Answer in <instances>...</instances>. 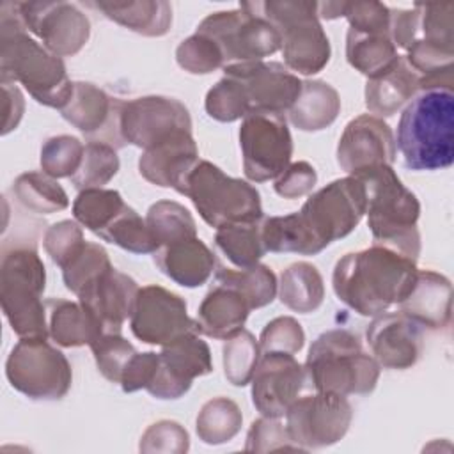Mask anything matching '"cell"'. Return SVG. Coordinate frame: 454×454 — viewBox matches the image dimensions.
<instances>
[{"mask_svg":"<svg viewBox=\"0 0 454 454\" xmlns=\"http://www.w3.org/2000/svg\"><path fill=\"white\" fill-rule=\"evenodd\" d=\"M344 18L353 30L390 35V7L381 2H346Z\"/></svg>","mask_w":454,"mask_h":454,"instance_id":"54","label":"cell"},{"mask_svg":"<svg viewBox=\"0 0 454 454\" xmlns=\"http://www.w3.org/2000/svg\"><path fill=\"white\" fill-rule=\"evenodd\" d=\"M395 149L410 170H442L454 161V90H419L403 108Z\"/></svg>","mask_w":454,"mask_h":454,"instance_id":"3","label":"cell"},{"mask_svg":"<svg viewBox=\"0 0 454 454\" xmlns=\"http://www.w3.org/2000/svg\"><path fill=\"white\" fill-rule=\"evenodd\" d=\"M317 247L346 238L365 215V188L355 176L333 179L314 192L296 211Z\"/></svg>","mask_w":454,"mask_h":454,"instance_id":"10","label":"cell"},{"mask_svg":"<svg viewBox=\"0 0 454 454\" xmlns=\"http://www.w3.org/2000/svg\"><path fill=\"white\" fill-rule=\"evenodd\" d=\"M138 291V284L129 275L110 268L76 298L94 316L103 333H121L124 321L133 314Z\"/></svg>","mask_w":454,"mask_h":454,"instance_id":"23","label":"cell"},{"mask_svg":"<svg viewBox=\"0 0 454 454\" xmlns=\"http://www.w3.org/2000/svg\"><path fill=\"white\" fill-rule=\"evenodd\" d=\"M365 188V215L372 245L392 248L413 261L420 254V202L392 165H378L356 174Z\"/></svg>","mask_w":454,"mask_h":454,"instance_id":"4","label":"cell"},{"mask_svg":"<svg viewBox=\"0 0 454 454\" xmlns=\"http://www.w3.org/2000/svg\"><path fill=\"white\" fill-rule=\"evenodd\" d=\"M5 376L32 401H59L73 383L69 360L48 339H20L5 360Z\"/></svg>","mask_w":454,"mask_h":454,"instance_id":"9","label":"cell"},{"mask_svg":"<svg viewBox=\"0 0 454 454\" xmlns=\"http://www.w3.org/2000/svg\"><path fill=\"white\" fill-rule=\"evenodd\" d=\"M176 62L190 74H209L216 69H223V57L218 46L199 32L192 34L176 48Z\"/></svg>","mask_w":454,"mask_h":454,"instance_id":"49","label":"cell"},{"mask_svg":"<svg viewBox=\"0 0 454 454\" xmlns=\"http://www.w3.org/2000/svg\"><path fill=\"white\" fill-rule=\"evenodd\" d=\"M305 344L301 325L291 316H278L266 323L259 335L261 353H289L296 355Z\"/></svg>","mask_w":454,"mask_h":454,"instance_id":"51","label":"cell"},{"mask_svg":"<svg viewBox=\"0 0 454 454\" xmlns=\"http://www.w3.org/2000/svg\"><path fill=\"white\" fill-rule=\"evenodd\" d=\"M413 7L417 11V28L413 43L419 41L424 44L454 50V4H415Z\"/></svg>","mask_w":454,"mask_h":454,"instance_id":"44","label":"cell"},{"mask_svg":"<svg viewBox=\"0 0 454 454\" xmlns=\"http://www.w3.org/2000/svg\"><path fill=\"white\" fill-rule=\"evenodd\" d=\"M121 161L117 156V149L103 144V142H87L83 149V158L71 176V184L76 190H89V188H103L114 176L119 172Z\"/></svg>","mask_w":454,"mask_h":454,"instance_id":"41","label":"cell"},{"mask_svg":"<svg viewBox=\"0 0 454 454\" xmlns=\"http://www.w3.org/2000/svg\"><path fill=\"white\" fill-rule=\"evenodd\" d=\"M145 223L158 248L197 236V223L192 213L176 200L154 202L147 209Z\"/></svg>","mask_w":454,"mask_h":454,"instance_id":"39","label":"cell"},{"mask_svg":"<svg viewBox=\"0 0 454 454\" xmlns=\"http://www.w3.org/2000/svg\"><path fill=\"white\" fill-rule=\"evenodd\" d=\"M112 266L108 252L99 245L87 241L82 252L62 268V280L66 289L73 294H80L89 284H92L98 277L108 271Z\"/></svg>","mask_w":454,"mask_h":454,"instance_id":"46","label":"cell"},{"mask_svg":"<svg viewBox=\"0 0 454 454\" xmlns=\"http://www.w3.org/2000/svg\"><path fill=\"white\" fill-rule=\"evenodd\" d=\"M119 129L122 140L142 151L179 129H192L188 108L168 96H142L122 101Z\"/></svg>","mask_w":454,"mask_h":454,"instance_id":"16","label":"cell"},{"mask_svg":"<svg viewBox=\"0 0 454 454\" xmlns=\"http://www.w3.org/2000/svg\"><path fill=\"white\" fill-rule=\"evenodd\" d=\"M417 261L381 245L349 252L333 268L335 296L360 316H378L397 305L411 289Z\"/></svg>","mask_w":454,"mask_h":454,"instance_id":"1","label":"cell"},{"mask_svg":"<svg viewBox=\"0 0 454 454\" xmlns=\"http://www.w3.org/2000/svg\"><path fill=\"white\" fill-rule=\"evenodd\" d=\"M199 161V149L192 129H179L153 147L142 151L138 158L140 176L161 188L179 192L184 177Z\"/></svg>","mask_w":454,"mask_h":454,"instance_id":"24","label":"cell"},{"mask_svg":"<svg viewBox=\"0 0 454 454\" xmlns=\"http://www.w3.org/2000/svg\"><path fill=\"white\" fill-rule=\"evenodd\" d=\"M16 12L28 34L57 57L76 55L90 37V21L71 2H14Z\"/></svg>","mask_w":454,"mask_h":454,"instance_id":"14","label":"cell"},{"mask_svg":"<svg viewBox=\"0 0 454 454\" xmlns=\"http://www.w3.org/2000/svg\"><path fill=\"white\" fill-rule=\"evenodd\" d=\"M181 195H186L209 227L262 220L261 195L248 181L227 176L207 160H199L184 177Z\"/></svg>","mask_w":454,"mask_h":454,"instance_id":"8","label":"cell"},{"mask_svg":"<svg viewBox=\"0 0 454 454\" xmlns=\"http://www.w3.org/2000/svg\"><path fill=\"white\" fill-rule=\"evenodd\" d=\"M46 268L35 245H4L0 259V303L11 330L20 339H48V312L43 293Z\"/></svg>","mask_w":454,"mask_h":454,"instance_id":"5","label":"cell"},{"mask_svg":"<svg viewBox=\"0 0 454 454\" xmlns=\"http://www.w3.org/2000/svg\"><path fill=\"white\" fill-rule=\"evenodd\" d=\"M284 417L291 440L301 450H312L344 438L353 419V408L346 395L316 392L298 397Z\"/></svg>","mask_w":454,"mask_h":454,"instance_id":"13","label":"cell"},{"mask_svg":"<svg viewBox=\"0 0 454 454\" xmlns=\"http://www.w3.org/2000/svg\"><path fill=\"white\" fill-rule=\"evenodd\" d=\"M2 94H4V122H2V135L11 133L18 128L23 112H25V99L20 87L14 82L0 80Z\"/></svg>","mask_w":454,"mask_h":454,"instance_id":"57","label":"cell"},{"mask_svg":"<svg viewBox=\"0 0 454 454\" xmlns=\"http://www.w3.org/2000/svg\"><path fill=\"white\" fill-rule=\"evenodd\" d=\"M395 138L390 126L371 114L351 119L337 144V165L351 174L360 170L392 165L395 160Z\"/></svg>","mask_w":454,"mask_h":454,"instance_id":"21","label":"cell"},{"mask_svg":"<svg viewBox=\"0 0 454 454\" xmlns=\"http://www.w3.org/2000/svg\"><path fill=\"white\" fill-rule=\"evenodd\" d=\"M399 57L388 34L348 28L346 60L351 67L367 76V80L388 71Z\"/></svg>","mask_w":454,"mask_h":454,"instance_id":"32","label":"cell"},{"mask_svg":"<svg viewBox=\"0 0 454 454\" xmlns=\"http://www.w3.org/2000/svg\"><path fill=\"white\" fill-rule=\"evenodd\" d=\"M419 92V76L401 55L385 73L369 78L365 83V106L380 119L394 115L406 106Z\"/></svg>","mask_w":454,"mask_h":454,"instance_id":"28","label":"cell"},{"mask_svg":"<svg viewBox=\"0 0 454 454\" xmlns=\"http://www.w3.org/2000/svg\"><path fill=\"white\" fill-rule=\"evenodd\" d=\"M261 239L266 252L316 255L323 252L305 229L298 213L284 216H268L261 220Z\"/></svg>","mask_w":454,"mask_h":454,"instance_id":"34","label":"cell"},{"mask_svg":"<svg viewBox=\"0 0 454 454\" xmlns=\"http://www.w3.org/2000/svg\"><path fill=\"white\" fill-rule=\"evenodd\" d=\"M223 74L238 80L245 90L250 112L286 114L301 90V80L280 62L254 60L231 64Z\"/></svg>","mask_w":454,"mask_h":454,"instance_id":"18","label":"cell"},{"mask_svg":"<svg viewBox=\"0 0 454 454\" xmlns=\"http://www.w3.org/2000/svg\"><path fill=\"white\" fill-rule=\"evenodd\" d=\"M158 364H160V353H154V351L138 353L137 351L121 376L119 385H121L122 392L131 394V392L147 388L156 374Z\"/></svg>","mask_w":454,"mask_h":454,"instance_id":"56","label":"cell"},{"mask_svg":"<svg viewBox=\"0 0 454 454\" xmlns=\"http://www.w3.org/2000/svg\"><path fill=\"white\" fill-rule=\"evenodd\" d=\"M346 2H317V18L335 20L344 16Z\"/></svg>","mask_w":454,"mask_h":454,"instance_id":"58","label":"cell"},{"mask_svg":"<svg viewBox=\"0 0 454 454\" xmlns=\"http://www.w3.org/2000/svg\"><path fill=\"white\" fill-rule=\"evenodd\" d=\"M241 9L268 20L280 35V51L289 71L316 74L330 62L332 48L317 18V2L266 0L241 2Z\"/></svg>","mask_w":454,"mask_h":454,"instance_id":"7","label":"cell"},{"mask_svg":"<svg viewBox=\"0 0 454 454\" xmlns=\"http://www.w3.org/2000/svg\"><path fill=\"white\" fill-rule=\"evenodd\" d=\"M252 383V403L264 417L282 419L307 383L305 367L289 353H262Z\"/></svg>","mask_w":454,"mask_h":454,"instance_id":"19","label":"cell"},{"mask_svg":"<svg viewBox=\"0 0 454 454\" xmlns=\"http://www.w3.org/2000/svg\"><path fill=\"white\" fill-rule=\"evenodd\" d=\"M48 335L62 348L90 346L101 333L99 323L80 303L62 298L46 300Z\"/></svg>","mask_w":454,"mask_h":454,"instance_id":"30","label":"cell"},{"mask_svg":"<svg viewBox=\"0 0 454 454\" xmlns=\"http://www.w3.org/2000/svg\"><path fill=\"white\" fill-rule=\"evenodd\" d=\"M223 374L234 387H245L250 383L257 362L261 358L259 340L248 330H239L229 337L222 349Z\"/></svg>","mask_w":454,"mask_h":454,"instance_id":"43","label":"cell"},{"mask_svg":"<svg viewBox=\"0 0 454 454\" xmlns=\"http://www.w3.org/2000/svg\"><path fill=\"white\" fill-rule=\"evenodd\" d=\"M215 245L238 268L257 264L266 252L261 239V220L218 227Z\"/></svg>","mask_w":454,"mask_h":454,"instance_id":"36","label":"cell"},{"mask_svg":"<svg viewBox=\"0 0 454 454\" xmlns=\"http://www.w3.org/2000/svg\"><path fill=\"white\" fill-rule=\"evenodd\" d=\"M243 172L252 183L277 179L293 156V137L286 115L250 112L239 128Z\"/></svg>","mask_w":454,"mask_h":454,"instance_id":"12","label":"cell"},{"mask_svg":"<svg viewBox=\"0 0 454 454\" xmlns=\"http://www.w3.org/2000/svg\"><path fill=\"white\" fill-rule=\"evenodd\" d=\"M96 367L112 383H119L121 376L137 353L135 346L122 337V333L105 332L90 346Z\"/></svg>","mask_w":454,"mask_h":454,"instance_id":"48","label":"cell"},{"mask_svg":"<svg viewBox=\"0 0 454 454\" xmlns=\"http://www.w3.org/2000/svg\"><path fill=\"white\" fill-rule=\"evenodd\" d=\"M153 257L160 271L183 287L206 284L216 266L215 254L197 236L160 247Z\"/></svg>","mask_w":454,"mask_h":454,"instance_id":"26","label":"cell"},{"mask_svg":"<svg viewBox=\"0 0 454 454\" xmlns=\"http://www.w3.org/2000/svg\"><path fill=\"white\" fill-rule=\"evenodd\" d=\"M98 236L131 254H154L158 248L147 229L145 218L128 204Z\"/></svg>","mask_w":454,"mask_h":454,"instance_id":"42","label":"cell"},{"mask_svg":"<svg viewBox=\"0 0 454 454\" xmlns=\"http://www.w3.org/2000/svg\"><path fill=\"white\" fill-rule=\"evenodd\" d=\"M122 99L110 96L101 87L90 82H74L73 94L60 115L78 131L90 138V142H103L115 149L126 145L121 137Z\"/></svg>","mask_w":454,"mask_h":454,"instance_id":"20","label":"cell"},{"mask_svg":"<svg viewBox=\"0 0 454 454\" xmlns=\"http://www.w3.org/2000/svg\"><path fill=\"white\" fill-rule=\"evenodd\" d=\"M422 330L420 325L399 310L374 316L365 337L380 367L404 371L413 367L422 355Z\"/></svg>","mask_w":454,"mask_h":454,"instance_id":"22","label":"cell"},{"mask_svg":"<svg viewBox=\"0 0 454 454\" xmlns=\"http://www.w3.org/2000/svg\"><path fill=\"white\" fill-rule=\"evenodd\" d=\"M317 183V172L309 161L289 163L287 168L275 179L273 190L282 199H300L314 190Z\"/></svg>","mask_w":454,"mask_h":454,"instance_id":"55","label":"cell"},{"mask_svg":"<svg viewBox=\"0 0 454 454\" xmlns=\"http://www.w3.org/2000/svg\"><path fill=\"white\" fill-rule=\"evenodd\" d=\"M397 305L422 328L442 330L452 317V284L438 271L419 270L411 289Z\"/></svg>","mask_w":454,"mask_h":454,"instance_id":"25","label":"cell"},{"mask_svg":"<svg viewBox=\"0 0 454 454\" xmlns=\"http://www.w3.org/2000/svg\"><path fill=\"white\" fill-rule=\"evenodd\" d=\"M0 80L23 85L39 105L59 110L66 106L74 87L64 60L25 30L14 2L0 5Z\"/></svg>","mask_w":454,"mask_h":454,"instance_id":"2","label":"cell"},{"mask_svg":"<svg viewBox=\"0 0 454 454\" xmlns=\"http://www.w3.org/2000/svg\"><path fill=\"white\" fill-rule=\"evenodd\" d=\"M339 112L340 96L330 83L303 80L300 96L287 110V117L300 131H321L335 122Z\"/></svg>","mask_w":454,"mask_h":454,"instance_id":"31","label":"cell"},{"mask_svg":"<svg viewBox=\"0 0 454 454\" xmlns=\"http://www.w3.org/2000/svg\"><path fill=\"white\" fill-rule=\"evenodd\" d=\"M245 449L252 452H273V450H301L289 436L286 424L275 417H261L252 422Z\"/></svg>","mask_w":454,"mask_h":454,"instance_id":"52","label":"cell"},{"mask_svg":"<svg viewBox=\"0 0 454 454\" xmlns=\"http://www.w3.org/2000/svg\"><path fill=\"white\" fill-rule=\"evenodd\" d=\"M277 293L280 301L293 312L310 314L325 300V282L314 264L298 261L282 271Z\"/></svg>","mask_w":454,"mask_h":454,"instance_id":"33","label":"cell"},{"mask_svg":"<svg viewBox=\"0 0 454 454\" xmlns=\"http://www.w3.org/2000/svg\"><path fill=\"white\" fill-rule=\"evenodd\" d=\"M190 449L188 431L176 420H158L151 424L138 443L140 452L183 454Z\"/></svg>","mask_w":454,"mask_h":454,"instance_id":"53","label":"cell"},{"mask_svg":"<svg viewBox=\"0 0 454 454\" xmlns=\"http://www.w3.org/2000/svg\"><path fill=\"white\" fill-rule=\"evenodd\" d=\"M204 108L211 119L220 122H234L250 114L241 83L227 74L207 90Z\"/></svg>","mask_w":454,"mask_h":454,"instance_id":"47","label":"cell"},{"mask_svg":"<svg viewBox=\"0 0 454 454\" xmlns=\"http://www.w3.org/2000/svg\"><path fill=\"white\" fill-rule=\"evenodd\" d=\"M103 16L145 37H161L172 25V5L165 0L135 2H90Z\"/></svg>","mask_w":454,"mask_h":454,"instance_id":"29","label":"cell"},{"mask_svg":"<svg viewBox=\"0 0 454 454\" xmlns=\"http://www.w3.org/2000/svg\"><path fill=\"white\" fill-rule=\"evenodd\" d=\"M12 192L18 202L34 213L51 215L69 206L66 190L57 183L55 177L44 174L43 170L20 174L12 183Z\"/></svg>","mask_w":454,"mask_h":454,"instance_id":"35","label":"cell"},{"mask_svg":"<svg viewBox=\"0 0 454 454\" xmlns=\"http://www.w3.org/2000/svg\"><path fill=\"white\" fill-rule=\"evenodd\" d=\"M129 328L138 340L153 346H165L184 333L199 332L197 321L188 316L184 298L156 284L140 287Z\"/></svg>","mask_w":454,"mask_h":454,"instance_id":"15","label":"cell"},{"mask_svg":"<svg viewBox=\"0 0 454 454\" xmlns=\"http://www.w3.org/2000/svg\"><path fill=\"white\" fill-rule=\"evenodd\" d=\"M126 207L117 190L89 188L82 190L73 202L74 220L96 236Z\"/></svg>","mask_w":454,"mask_h":454,"instance_id":"40","label":"cell"},{"mask_svg":"<svg viewBox=\"0 0 454 454\" xmlns=\"http://www.w3.org/2000/svg\"><path fill=\"white\" fill-rule=\"evenodd\" d=\"M213 371L211 349L199 332H190L161 346L160 364L149 387L145 388L156 399H179L193 380Z\"/></svg>","mask_w":454,"mask_h":454,"instance_id":"17","label":"cell"},{"mask_svg":"<svg viewBox=\"0 0 454 454\" xmlns=\"http://www.w3.org/2000/svg\"><path fill=\"white\" fill-rule=\"evenodd\" d=\"M307 381L316 392L365 395L376 388L380 364L369 355L356 333L346 328L323 332L309 348Z\"/></svg>","mask_w":454,"mask_h":454,"instance_id":"6","label":"cell"},{"mask_svg":"<svg viewBox=\"0 0 454 454\" xmlns=\"http://www.w3.org/2000/svg\"><path fill=\"white\" fill-rule=\"evenodd\" d=\"M195 32L207 35L218 46L223 57V67L262 60L280 50L277 28L262 16L241 7L207 14Z\"/></svg>","mask_w":454,"mask_h":454,"instance_id":"11","label":"cell"},{"mask_svg":"<svg viewBox=\"0 0 454 454\" xmlns=\"http://www.w3.org/2000/svg\"><path fill=\"white\" fill-rule=\"evenodd\" d=\"M85 145L73 135H55L41 147V170L55 179L71 177L78 170Z\"/></svg>","mask_w":454,"mask_h":454,"instance_id":"45","label":"cell"},{"mask_svg":"<svg viewBox=\"0 0 454 454\" xmlns=\"http://www.w3.org/2000/svg\"><path fill=\"white\" fill-rule=\"evenodd\" d=\"M215 284H222L239 291L250 303L252 310L270 305L278 291L275 273L266 264L259 262L239 270L220 268L215 275Z\"/></svg>","mask_w":454,"mask_h":454,"instance_id":"37","label":"cell"},{"mask_svg":"<svg viewBox=\"0 0 454 454\" xmlns=\"http://www.w3.org/2000/svg\"><path fill=\"white\" fill-rule=\"evenodd\" d=\"M243 415L239 406L229 397H213L206 401L197 415V436L207 445L231 442L241 429Z\"/></svg>","mask_w":454,"mask_h":454,"instance_id":"38","label":"cell"},{"mask_svg":"<svg viewBox=\"0 0 454 454\" xmlns=\"http://www.w3.org/2000/svg\"><path fill=\"white\" fill-rule=\"evenodd\" d=\"M85 238L76 220H60L50 225L43 238V247L50 259L64 268L67 266L85 247Z\"/></svg>","mask_w":454,"mask_h":454,"instance_id":"50","label":"cell"},{"mask_svg":"<svg viewBox=\"0 0 454 454\" xmlns=\"http://www.w3.org/2000/svg\"><path fill=\"white\" fill-rule=\"evenodd\" d=\"M250 310V303L239 291L215 284L197 310L195 321L199 333L211 339L227 340L243 330Z\"/></svg>","mask_w":454,"mask_h":454,"instance_id":"27","label":"cell"}]
</instances>
